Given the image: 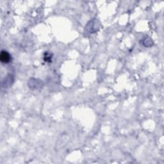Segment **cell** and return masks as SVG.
Wrapping results in <instances>:
<instances>
[{
	"mask_svg": "<svg viewBox=\"0 0 164 164\" xmlns=\"http://www.w3.org/2000/svg\"><path fill=\"white\" fill-rule=\"evenodd\" d=\"M99 27H100V23L99 22V20L96 19H94L93 20H91L90 21L87 25L85 31L87 33L93 34L99 30Z\"/></svg>",
	"mask_w": 164,
	"mask_h": 164,
	"instance_id": "1",
	"label": "cell"
},
{
	"mask_svg": "<svg viewBox=\"0 0 164 164\" xmlns=\"http://www.w3.org/2000/svg\"><path fill=\"white\" fill-rule=\"evenodd\" d=\"M0 60L3 64H8L12 61V57L7 51L2 50L0 53Z\"/></svg>",
	"mask_w": 164,
	"mask_h": 164,
	"instance_id": "2",
	"label": "cell"
},
{
	"mask_svg": "<svg viewBox=\"0 0 164 164\" xmlns=\"http://www.w3.org/2000/svg\"><path fill=\"white\" fill-rule=\"evenodd\" d=\"M14 81V77L12 75H7L2 81V87L3 88H8L11 86Z\"/></svg>",
	"mask_w": 164,
	"mask_h": 164,
	"instance_id": "3",
	"label": "cell"
},
{
	"mask_svg": "<svg viewBox=\"0 0 164 164\" xmlns=\"http://www.w3.org/2000/svg\"><path fill=\"white\" fill-rule=\"evenodd\" d=\"M41 84H43L42 81L37 80V79H34V78L30 79L28 82V85L30 88L32 89H37L39 88H40L43 86V85H41Z\"/></svg>",
	"mask_w": 164,
	"mask_h": 164,
	"instance_id": "4",
	"label": "cell"
},
{
	"mask_svg": "<svg viewBox=\"0 0 164 164\" xmlns=\"http://www.w3.org/2000/svg\"><path fill=\"white\" fill-rule=\"evenodd\" d=\"M142 43H143L142 44L144 46H145L146 47H151V46L153 45V43L152 40L149 37H148L144 39Z\"/></svg>",
	"mask_w": 164,
	"mask_h": 164,
	"instance_id": "5",
	"label": "cell"
},
{
	"mask_svg": "<svg viewBox=\"0 0 164 164\" xmlns=\"http://www.w3.org/2000/svg\"><path fill=\"white\" fill-rule=\"evenodd\" d=\"M44 59L45 62H51L52 61V55L48 52L45 53Z\"/></svg>",
	"mask_w": 164,
	"mask_h": 164,
	"instance_id": "6",
	"label": "cell"
}]
</instances>
